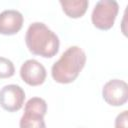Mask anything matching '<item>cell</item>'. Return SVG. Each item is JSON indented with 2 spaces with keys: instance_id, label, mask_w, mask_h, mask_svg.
I'll return each mask as SVG.
<instances>
[{
  "instance_id": "obj_1",
  "label": "cell",
  "mask_w": 128,
  "mask_h": 128,
  "mask_svg": "<svg viewBox=\"0 0 128 128\" xmlns=\"http://www.w3.org/2000/svg\"><path fill=\"white\" fill-rule=\"evenodd\" d=\"M25 43L28 50L38 56L51 58L59 50V38L42 22L30 24L26 31Z\"/></svg>"
},
{
  "instance_id": "obj_2",
  "label": "cell",
  "mask_w": 128,
  "mask_h": 128,
  "mask_svg": "<svg viewBox=\"0 0 128 128\" xmlns=\"http://www.w3.org/2000/svg\"><path fill=\"white\" fill-rule=\"evenodd\" d=\"M86 63V54L78 46H71L63 52L52 68L53 79L61 84L72 83L76 80Z\"/></svg>"
},
{
  "instance_id": "obj_3",
  "label": "cell",
  "mask_w": 128,
  "mask_h": 128,
  "mask_svg": "<svg viewBox=\"0 0 128 128\" xmlns=\"http://www.w3.org/2000/svg\"><path fill=\"white\" fill-rule=\"evenodd\" d=\"M119 11V5L116 1L101 0L98 1L92 11L91 20L93 25L100 30H109L113 27Z\"/></svg>"
},
{
  "instance_id": "obj_4",
  "label": "cell",
  "mask_w": 128,
  "mask_h": 128,
  "mask_svg": "<svg viewBox=\"0 0 128 128\" xmlns=\"http://www.w3.org/2000/svg\"><path fill=\"white\" fill-rule=\"evenodd\" d=\"M105 102L111 106H122L128 100V85L120 79L109 80L102 89Z\"/></svg>"
},
{
  "instance_id": "obj_5",
  "label": "cell",
  "mask_w": 128,
  "mask_h": 128,
  "mask_svg": "<svg viewBox=\"0 0 128 128\" xmlns=\"http://www.w3.org/2000/svg\"><path fill=\"white\" fill-rule=\"evenodd\" d=\"M25 92L16 84H9L0 90V106L8 112L20 110L24 104Z\"/></svg>"
},
{
  "instance_id": "obj_6",
  "label": "cell",
  "mask_w": 128,
  "mask_h": 128,
  "mask_svg": "<svg viewBox=\"0 0 128 128\" xmlns=\"http://www.w3.org/2000/svg\"><path fill=\"white\" fill-rule=\"evenodd\" d=\"M45 67L34 59L25 61L20 68V76L22 80L30 86H38L44 83L46 79Z\"/></svg>"
},
{
  "instance_id": "obj_7",
  "label": "cell",
  "mask_w": 128,
  "mask_h": 128,
  "mask_svg": "<svg viewBox=\"0 0 128 128\" xmlns=\"http://www.w3.org/2000/svg\"><path fill=\"white\" fill-rule=\"evenodd\" d=\"M23 26V15L17 10H5L0 13V34L14 35Z\"/></svg>"
},
{
  "instance_id": "obj_8",
  "label": "cell",
  "mask_w": 128,
  "mask_h": 128,
  "mask_svg": "<svg viewBox=\"0 0 128 128\" xmlns=\"http://www.w3.org/2000/svg\"><path fill=\"white\" fill-rule=\"evenodd\" d=\"M60 5L64 13L70 18H80L82 17L88 8L89 2L87 0H70V1H63L61 0Z\"/></svg>"
},
{
  "instance_id": "obj_9",
  "label": "cell",
  "mask_w": 128,
  "mask_h": 128,
  "mask_svg": "<svg viewBox=\"0 0 128 128\" xmlns=\"http://www.w3.org/2000/svg\"><path fill=\"white\" fill-rule=\"evenodd\" d=\"M20 128H46L44 116L30 112H24L19 123Z\"/></svg>"
},
{
  "instance_id": "obj_10",
  "label": "cell",
  "mask_w": 128,
  "mask_h": 128,
  "mask_svg": "<svg viewBox=\"0 0 128 128\" xmlns=\"http://www.w3.org/2000/svg\"><path fill=\"white\" fill-rule=\"evenodd\" d=\"M24 112H30L34 114H39L41 116H45L47 112V103L42 98L33 97L26 102Z\"/></svg>"
},
{
  "instance_id": "obj_11",
  "label": "cell",
  "mask_w": 128,
  "mask_h": 128,
  "mask_svg": "<svg viewBox=\"0 0 128 128\" xmlns=\"http://www.w3.org/2000/svg\"><path fill=\"white\" fill-rule=\"evenodd\" d=\"M15 73V67L13 63L4 57H0V79L10 78Z\"/></svg>"
},
{
  "instance_id": "obj_12",
  "label": "cell",
  "mask_w": 128,
  "mask_h": 128,
  "mask_svg": "<svg viewBox=\"0 0 128 128\" xmlns=\"http://www.w3.org/2000/svg\"><path fill=\"white\" fill-rule=\"evenodd\" d=\"M128 122V111L124 110L115 119V128H127Z\"/></svg>"
}]
</instances>
